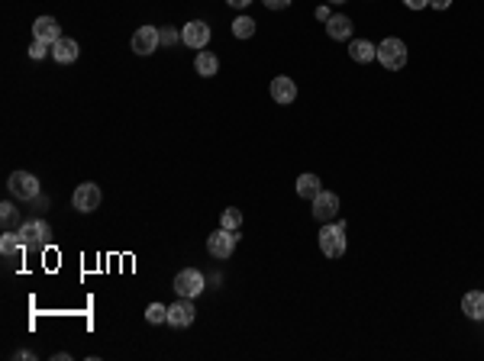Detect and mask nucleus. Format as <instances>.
I'll use <instances>...</instances> for the list:
<instances>
[{"instance_id": "23", "label": "nucleus", "mask_w": 484, "mask_h": 361, "mask_svg": "<svg viewBox=\"0 0 484 361\" xmlns=\"http://www.w3.org/2000/svg\"><path fill=\"white\" fill-rule=\"evenodd\" d=\"M220 226H223V229H239V226H242V213L236 210V206H226L223 216H220Z\"/></svg>"}, {"instance_id": "1", "label": "nucleus", "mask_w": 484, "mask_h": 361, "mask_svg": "<svg viewBox=\"0 0 484 361\" xmlns=\"http://www.w3.org/2000/svg\"><path fill=\"white\" fill-rule=\"evenodd\" d=\"M320 252L326 258H343L345 255V222H323L320 229Z\"/></svg>"}, {"instance_id": "16", "label": "nucleus", "mask_w": 484, "mask_h": 361, "mask_svg": "<svg viewBox=\"0 0 484 361\" xmlns=\"http://www.w3.org/2000/svg\"><path fill=\"white\" fill-rule=\"evenodd\" d=\"M349 55H352V62H358V65H368V62L378 58V46L368 42V39H355L352 46H349Z\"/></svg>"}, {"instance_id": "31", "label": "nucleus", "mask_w": 484, "mask_h": 361, "mask_svg": "<svg viewBox=\"0 0 484 361\" xmlns=\"http://www.w3.org/2000/svg\"><path fill=\"white\" fill-rule=\"evenodd\" d=\"M226 3H230V7H233V10H245V7H249V3H252V0H226Z\"/></svg>"}, {"instance_id": "7", "label": "nucleus", "mask_w": 484, "mask_h": 361, "mask_svg": "<svg viewBox=\"0 0 484 361\" xmlns=\"http://www.w3.org/2000/svg\"><path fill=\"white\" fill-rule=\"evenodd\" d=\"M159 46H162L159 26H139L132 33V52H136V55H152Z\"/></svg>"}, {"instance_id": "25", "label": "nucleus", "mask_w": 484, "mask_h": 361, "mask_svg": "<svg viewBox=\"0 0 484 361\" xmlns=\"http://www.w3.org/2000/svg\"><path fill=\"white\" fill-rule=\"evenodd\" d=\"M46 55H52V46H49V42H42V39H33V46H29V58H33V62H39V58H46Z\"/></svg>"}, {"instance_id": "28", "label": "nucleus", "mask_w": 484, "mask_h": 361, "mask_svg": "<svg viewBox=\"0 0 484 361\" xmlns=\"http://www.w3.org/2000/svg\"><path fill=\"white\" fill-rule=\"evenodd\" d=\"M268 10H288L291 7V0H261Z\"/></svg>"}, {"instance_id": "26", "label": "nucleus", "mask_w": 484, "mask_h": 361, "mask_svg": "<svg viewBox=\"0 0 484 361\" xmlns=\"http://www.w3.org/2000/svg\"><path fill=\"white\" fill-rule=\"evenodd\" d=\"M162 33V46H178V42H181V33H178V29H159Z\"/></svg>"}, {"instance_id": "15", "label": "nucleus", "mask_w": 484, "mask_h": 361, "mask_svg": "<svg viewBox=\"0 0 484 361\" xmlns=\"http://www.w3.org/2000/svg\"><path fill=\"white\" fill-rule=\"evenodd\" d=\"M326 36L336 39V42H343V39L352 36V19L343 17V13H336V17L326 19Z\"/></svg>"}, {"instance_id": "33", "label": "nucleus", "mask_w": 484, "mask_h": 361, "mask_svg": "<svg viewBox=\"0 0 484 361\" xmlns=\"http://www.w3.org/2000/svg\"><path fill=\"white\" fill-rule=\"evenodd\" d=\"M329 3H345V0H329Z\"/></svg>"}, {"instance_id": "2", "label": "nucleus", "mask_w": 484, "mask_h": 361, "mask_svg": "<svg viewBox=\"0 0 484 361\" xmlns=\"http://www.w3.org/2000/svg\"><path fill=\"white\" fill-rule=\"evenodd\" d=\"M378 62H381L388 71H401V68L407 65V42L397 36L381 39V46H378Z\"/></svg>"}, {"instance_id": "9", "label": "nucleus", "mask_w": 484, "mask_h": 361, "mask_svg": "<svg viewBox=\"0 0 484 361\" xmlns=\"http://www.w3.org/2000/svg\"><path fill=\"white\" fill-rule=\"evenodd\" d=\"M71 200H75L78 213H94V210L101 206L103 194H101V187H97V184H78V191H75Z\"/></svg>"}, {"instance_id": "6", "label": "nucleus", "mask_w": 484, "mask_h": 361, "mask_svg": "<svg viewBox=\"0 0 484 361\" xmlns=\"http://www.w3.org/2000/svg\"><path fill=\"white\" fill-rule=\"evenodd\" d=\"M200 290H204V274L197 268H184L175 274V294L178 297H200Z\"/></svg>"}, {"instance_id": "12", "label": "nucleus", "mask_w": 484, "mask_h": 361, "mask_svg": "<svg viewBox=\"0 0 484 361\" xmlns=\"http://www.w3.org/2000/svg\"><path fill=\"white\" fill-rule=\"evenodd\" d=\"M271 100L281 103V107L294 103L297 100V84L291 81V78H284V74H278V78L271 81Z\"/></svg>"}, {"instance_id": "10", "label": "nucleus", "mask_w": 484, "mask_h": 361, "mask_svg": "<svg viewBox=\"0 0 484 361\" xmlns=\"http://www.w3.org/2000/svg\"><path fill=\"white\" fill-rule=\"evenodd\" d=\"M336 213H339V197H336L333 191H320V194L313 197V216H317L320 222H333Z\"/></svg>"}, {"instance_id": "22", "label": "nucleus", "mask_w": 484, "mask_h": 361, "mask_svg": "<svg viewBox=\"0 0 484 361\" xmlns=\"http://www.w3.org/2000/svg\"><path fill=\"white\" fill-rule=\"evenodd\" d=\"M233 36L236 39H252L255 36V19L252 17H236L233 19Z\"/></svg>"}, {"instance_id": "8", "label": "nucleus", "mask_w": 484, "mask_h": 361, "mask_svg": "<svg viewBox=\"0 0 484 361\" xmlns=\"http://www.w3.org/2000/svg\"><path fill=\"white\" fill-rule=\"evenodd\" d=\"M181 42H184L187 49H207V42H210V26H207L204 19H191L184 29H181Z\"/></svg>"}, {"instance_id": "14", "label": "nucleus", "mask_w": 484, "mask_h": 361, "mask_svg": "<svg viewBox=\"0 0 484 361\" xmlns=\"http://www.w3.org/2000/svg\"><path fill=\"white\" fill-rule=\"evenodd\" d=\"M78 55H81V49H78L75 39H68V36H62L52 46V58H55L58 65H71V62H78Z\"/></svg>"}, {"instance_id": "21", "label": "nucleus", "mask_w": 484, "mask_h": 361, "mask_svg": "<svg viewBox=\"0 0 484 361\" xmlns=\"http://www.w3.org/2000/svg\"><path fill=\"white\" fill-rule=\"evenodd\" d=\"M0 222H3V232H17L19 229V213L13 204H0Z\"/></svg>"}, {"instance_id": "11", "label": "nucleus", "mask_w": 484, "mask_h": 361, "mask_svg": "<svg viewBox=\"0 0 484 361\" xmlns=\"http://www.w3.org/2000/svg\"><path fill=\"white\" fill-rule=\"evenodd\" d=\"M194 316H197V310H194V303H191V297H181V300H175V303L168 306V323L178 326V329L191 326Z\"/></svg>"}, {"instance_id": "4", "label": "nucleus", "mask_w": 484, "mask_h": 361, "mask_svg": "<svg viewBox=\"0 0 484 361\" xmlns=\"http://www.w3.org/2000/svg\"><path fill=\"white\" fill-rule=\"evenodd\" d=\"M236 242H239V232L236 229H223L220 226V232H210V239H207V252L214 255V258H230L236 249Z\"/></svg>"}, {"instance_id": "13", "label": "nucleus", "mask_w": 484, "mask_h": 361, "mask_svg": "<svg viewBox=\"0 0 484 361\" xmlns=\"http://www.w3.org/2000/svg\"><path fill=\"white\" fill-rule=\"evenodd\" d=\"M33 39H42L49 46H55L58 39H62V29H58V19L55 17H39L33 23Z\"/></svg>"}, {"instance_id": "27", "label": "nucleus", "mask_w": 484, "mask_h": 361, "mask_svg": "<svg viewBox=\"0 0 484 361\" xmlns=\"http://www.w3.org/2000/svg\"><path fill=\"white\" fill-rule=\"evenodd\" d=\"M29 204H33V210H36V213H42V210H49V197H33V200H29Z\"/></svg>"}, {"instance_id": "20", "label": "nucleus", "mask_w": 484, "mask_h": 361, "mask_svg": "<svg viewBox=\"0 0 484 361\" xmlns=\"http://www.w3.org/2000/svg\"><path fill=\"white\" fill-rule=\"evenodd\" d=\"M23 249H26V245L19 239V232H3V236H0V255L13 258V255H19Z\"/></svg>"}, {"instance_id": "18", "label": "nucleus", "mask_w": 484, "mask_h": 361, "mask_svg": "<svg viewBox=\"0 0 484 361\" xmlns=\"http://www.w3.org/2000/svg\"><path fill=\"white\" fill-rule=\"evenodd\" d=\"M194 71L200 74V78H214L216 71H220V58L214 55V52H197V58H194Z\"/></svg>"}, {"instance_id": "29", "label": "nucleus", "mask_w": 484, "mask_h": 361, "mask_svg": "<svg viewBox=\"0 0 484 361\" xmlns=\"http://www.w3.org/2000/svg\"><path fill=\"white\" fill-rule=\"evenodd\" d=\"M404 7L407 10H423V7H429V0H404Z\"/></svg>"}, {"instance_id": "24", "label": "nucleus", "mask_w": 484, "mask_h": 361, "mask_svg": "<svg viewBox=\"0 0 484 361\" xmlns=\"http://www.w3.org/2000/svg\"><path fill=\"white\" fill-rule=\"evenodd\" d=\"M146 319H149L152 326L168 323V306H162V303H149V310H146Z\"/></svg>"}, {"instance_id": "32", "label": "nucleus", "mask_w": 484, "mask_h": 361, "mask_svg": "<svg viewBox=\"0 0 484 361\" xmlns=\"http://www.w3.org/2000/svg\"><path fill=\"white\" fill-rule=\"evenodd\" d=\"M317 19L326 23V19H329V7H317Z\"/></svg>"}, {"instance_id": "19", "label": "nucleus", "mask_w": 484, "mask_h": 361, "mask_svg": "<svg viewBox=\"0 0 484 361\" xmlns=\"http://www.w3.org/2000/svg\"><path fill=\"white\" fill-rule=\"evenodd\" d=\"M320 191H323V184H320L317 175H300L297 177V194L304 197V200H313Z\"/></svg>"}, {"instance_id": "3", "label": "nucleus", "mask_w": 484, "mask_h": 361, "mask_svg": "<svg viewBox=\"0 0 484 361\" xmlns=\"http://www.w3.org/2000/svg\"><path fill=\"white\" fill-rule=\"evenodd\" d=\"M7 191H10V197L29 204L33 197H39V181H36V175H29V171H13L7 181Z\"/></svg>"}, {"instance_id": "17", "label": "nucleus", "mask_w": 484, "mask_h": 361, "mask_svg": "<svg viewBox=\"0 0 484 361\" xmlns=\"http://www.w3.org/2000/svg\"><path fill=\"white\" fill-rule=\"evenodd\" d=\"M462 313L468 319H484V290H468L462 297Z\"/></svg>"}, {"instance_id": "30", "label": "nucleus", "mask_w": 484, "mask_h": 361, "mask_svg": "<svg viewBox=\"0 0 484 361\" xmlns=\"http://www.w3.org/2000/svg\"><path fill=\"white\" fill-rule=\"evenodd\" d=\"M429 7L433 10H449L452 7V0H429Z\"/></svg>"}, {"instance_id": "5", "label": "nucleus", "mask_w": 484, "mask_h": 361, "mask_svg": "<svg viewBox=\"0 0 484 361\" xmlns=\"http://www.w3.org/2000/svg\"><path fill=\"white\" fill-rule=\"evenodd\" d=\"M19 239H23V245H26V249H46L49 245V226L42 220H29V222H23V226H19Z\"/></svg>"}]
</instances>
